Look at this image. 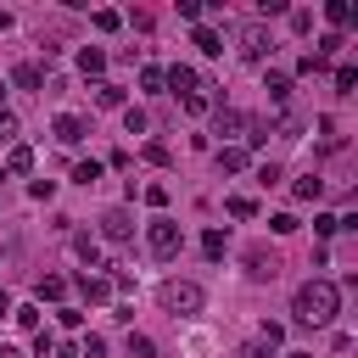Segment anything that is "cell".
I'll return each mask as SVG.
<instances>
[{
	"label": "cell",
	"instance_id": "6da1fadb",
	"mask_svg": "<svg viewBox=\"0 0 358 358\" xmlns=\"http://www.w3.org/2000/svg\"><path fill=\"white\" fill-rule=\"evenodd\" d=\"M291 313H296L302 324H330V319L341 313V285H336V280H308V285H296Z\"/></svg>",
	"mask_w": 358,
	"mask_h": 358
},
{
	"label": "cell",
	"instance_id": "7a4b0ae2",
	"mask_svg": "<svg viewBox=\"0 0 358 358\" xmlns=\"http://www.w3.org/2000/svg\"><path fill=\"white\" fill-rule=\"evenodd\" d=\"M145 246H151V257H157V263H173V257H179V246H185V235H179V224H173V218H162V213H157V218L145 224Z\"/></svg>",
	"mask_w": 358,
	"mask_h": 358
},
{
	"label": "cell",
	"instance_id": "3957f363",
	"mask_svg": "<svg viewBox=\"0 0 358 358\" xmlns=\"http://www.w3.org/2000/svg\"><path fill=\"white\" fill-rule=\"evenodd\" d=\"M157 302H162L168 313H201V302H207V296H201V285H196V280H168V285L157 291Z\"/></svg>",
	"mask_w": 358,
	"mask_h": 358
},
{
	"label": "cell",
	"instance_id": "277c9868",
	"mask_svg": "<svg viewBox=\"0 0 358 358\" xmlns=\"http://www.w3.org/2000/svg\"><path fill=\"white\" fill-rule=\"evenodd\" d=\"M268 50H274V39H268V28H263L257 17L235 28V56H241V62H263Z\"/></svg>",
	"mask_w": 358,
	"mask_h": 358
},
{
	"label": "cell",
	"instance_id": "5b68a950",
	"mask_svg": "<svg viewBox=\"0 0 358 358\" xmlns=\"http://www.w3.org/2000/svg\"><path fill=\"white\" fill-rule=\"evenodd\" d=\"M162 84H168V90H173V95H179V101H185V95H196V90H201V84H207V78H201V73H196V67H185V62H173V67H168V73H162Z\"/></svg>",
	"mask_w": 358,
	"mask_h": 358
},
{
	"label": "cell",
	"instance_id": "8992f818",
	"mask_svg": "<svg viewBox=\"0 0 358 358\" xmlns=\"http://www.w3.org/2000/svg\"><path fill=\"white\" fill-rule=\"evenodd\" d=\"M101 235H106L112 246H123V241L134 235V218H129V207H106V213H101Z\"/></svg>",
	"mask_w": 358,
	"mask_h": 358
},
{
	"label": "cell",
	"instance_id": "52a82bcc",
	"mask_svg": "<svg viewBox=\"0 0 358 358\" xmlns=\"http://www.w3.org/2000/svg\"><path fill=\"white\" fill-rule=\"evenodd\" d=\"M50 134H56L62 145H78V140H84V117H78V112H56V123H50Z\"/></svg>",
	"mask_w": 358,
	"mask_h": 358
},
{
	"label": "cell",
	"instance_id": "ba28073f",
	"mask_svg": "<svg viewBox=\"0 0 358 358\" xmlns=\"http://www.w3.org/2000/svg\"><path fill=\"white\" fill-rule=\"evenodd\" d=\"M280 336H285V330H280V324H274V319H268V324H263V330H257V341H246V358H268V352H274V347H280Z\"/></svg>",
	"mask_w": 358,
	"mask_h": 358
},
{
	"label": "cell",
	"instance_id": "9c48e42d",
	"mask_svg": "<svg viewBox=\"0 0 358 358\" xmlns=\"http://www.w3.org/2000/svg\"><path fill=\"white\" fill-rule=\"evenodd\" d=\"M11 84H17V90H39V84H45V67H39V62H17V67H11Z\"/></svg>",
	"mask_w": 358,
	"mask_h": 358
},
{
	"label": "cell",
	"instance_id": "30bf717a",
	"mask_svg": "<svg viewBox=\"0 0 358 358\" xmlns=\"http://www.w3.org/2000/svg\"><path fill=\"white\" fill-rule=\"evenodd\" d=\"M34 296H39V302H62V296H67V280H62V274H39V280H34Z\"/></svg>",
	"mask_w": 358,
	"mask_h": 358
},
{
	"label": "cell",
	"instance_id": "8fae6325",
	"mask_svg": "<svg viewBox=\"0 0 358 358\" xmlns=\"http://www.w3.org/2000/svg\"><path fill=\"white\" fill-rule=\"evenodd\" d=\"M78 296H84V302H106V296H112V280H101V274H78Z\"/></svg>",
	"mask_w": 358,
	"mask_h": 358
},
{
	"label": "cell",
	"instance_id": "7c38bea8",
	"mask_svg": "<svg viewBox=\"0 0 358 358\" xmlns=\"http://www.w3.org/2000/svg\"><path fill=\"white\" fill-rule=\"evenodd\" d=\"M78 67H84V78H101V73H106V50H101V45H84V50H78Z\"/></svg>",
	"mask_w": 358,
	"mask_h": 358
},
{
	"label": "cell",
	"instance_id": "4fadbf2b",
	"mask_svg": "<svg viewBox=\"0 0 358 358\" xmlns=\"http://www.w3.org/2000/svg\"><path fill=\"white\" fill-rule=\"evenodd\" d=\"M213 162H218V173H241L246 168V145H218Z\"/></svg>",
	"mask_w": 358,
	"mask_h": 358
},
{
	"label": "cell",
	"instance_id": "5bb4252c",
	"mask_svg": "<svg viewBox=\"0 0 358 358\" xmlns=\"http://www.w3.org/2000/svg\"><path fill=\"white\" fill-rule=\"evenodd\" d=\"M190 45H196L201 56H218V50H224V39H218V34L207 28V22H196V34H190Z\"/></svg>",
	"mask_w": 358,
	"mask_h": 358
},
{
	"label": "cell",
	"instance_id": "9a60e30c",
	"mask_svg": "<svg viewBox=\"0 0 358 358\" xmlns=\"http://www.w3.org/2000/svg\"><path fill=\"white\" fill-rule=\"evenodd\" d=\"M263 90H268V101H274V106H285V101H291V73H268V78H263Z\"/></svg>",
	"mask_w": 358,
	"mask_h": 358
},
{
	"label": "cell",
	"instance_id": "2e32d148",
	"mask_svg": "<svg viewBox=\"0 0 358 358\" xmlns=\"http://www.w3.org/2000/svg\"><path fill=\"white\" fill-rule=\"evenodd\" d=\"M324 17H330V34H341V28L352 22V6H347V0H324Z\"/></svg>",
	"mask_w": 358,
	"mask_h": 358
},
{
	"label": "cell",
	"instance_id": "e0dca14e",
	"mask_svg": "<svg viewBox=\"0 0 358 358\" xmlns=\"http://www.w3.org/2000/svg\"><path fill=\"white\" fill-rule=\"evenodd\" d=\"M291 190H296V201H319V196H324V179H319V173H302Z\"/></svg>",
	"mask_w": 358,
	"mask_h": 358
},
{
	"label": "cell",
	"instance_id": "ac0fdd59",
	"mask_svg": "<svg viewBox=\"0 0 358 358\" xmlns=\"http://www.w3.org/2000/svg\"><path fill=\"white\" fill-rule=\"evenodd\" d=\"M140 157H145L151 168H168V162H173V151H168L162 140H145V145H140Z\"/></svg>",
	"mask_w": 358,
	"mask_h": 358
},
{
	"label": "cell",
	"instance_id": "d6986e66",
	"mask_svg": "<svg viewBox=\"0 0 358 358\" xmlns=\"http://www.w3.org/2000/svg\"><path fill=\"white\" fill-rule=\"evenodd\" d=\"M246 268H252V280H274V257L268 252H246Z\"/></svg>",
	"mask_w": 358,
	"mask_h": 358
},
{
	"label": "cell",
	"instance_id": "ffe728a7",
	"mask_svg": "<svg viewBox=\"0 0 358 358\" xmlns=\"http://www.w3.org/2000/svg\"><path fill=\"white\" fill-rule=\"evenodd\" d=\"M213 129H218V134H235V129H246V117H241L235 106H224V112L213 117Z\"/></svg>",
	"mask_w": 358,
	"mask_h": 358
},
{
	"label": "cell",
	"instance_id": "44dd1931",
	"mask_svg": "<svg viewBox=\"0 0 358 358\" xmlns=\"http://www.w3.org/2000/svg\"><path fill=\"white\" fill-rule=\"evenodd\" d=\"M34 168V151L28 145H11V157H6V173H28Z\"/></svg>",
	"mask_w": 358,
	"mask_h": 358
},
{
	"label": "cell",
	"instance_id": "7402d4cb",
	"mask_svg": "<svg viewBox=\"0 0 358 358\" xmlns=\"http://www.w3.org/2000/svg\"><path fill=\"white\" fill-rule=\"evenodd\" d=\"M95 101H101V106H123V84H106V78H101V84H95Z\"/></svg>",
	"mask_w": 358,
	"mask_h": 358
},
{
	"label": "cell",
	"instance_id": "603a6c76",
	"mask_svg": "<svg viewBox=\"0 0 358 358\" xmlns=\"http://www.w3.org/2000/svg\"><path fill=\"white\" fill-rule=\"evenodd\" d=\"M207 90H213V84H201L196 95H185V112H190V117H201V112L213 106V95H207Z\"/></svg>",
	"mask_w": 358,
	"mask_h": 358
},
{
	"label": "cell",
	"instance_id": "cb8c5ba5",
	"mask_svg": "<svg viewBox=\"0 0 358 358\" xmlns=\"http://www.w3.org/2000/svg\"><path fill=\"white\" fill-rule=\"evenodd\" d=\"M90 22H95V28H101V34H117V28H123V17H117V11H106V6H101V11H95V17H90Z\"/></svg>",
	"mask_w": 358,
	"mask_h": 358
},
{
	"label": "cell",
	"instance_id": "d4e9b609",
	"mask_svg": "<svg viewBox=\"0 0 358 358\" xmlns=\"http://www.w3.org/2000/svg\"><path fill=\"white\" fill-rule=\"evenodd\" d=\"M352 84H358V67H352V62H341V67H336V90H341V95H352Z\"/></svg>",
	"mask_w": 358,
	"mask_h": 358
},
{
	"label": "cell",
	"instance_id": "484cf974",
	"mask_svg": "<svg viewBox=\"0 0 358 358\" xmlns=\"http://www.w3.org/2000/svg\"><path fill=\"white\" fill-rule=\"evenodd\" d=\"M224 207H229V218H252V213H257V201H252V196H229Z\"/></svg>",
	"mask_w": 358,
	"mask_h": 358
},
{
	"label": "cell",
	"instance_id": "4316f807",
	"mask_svg": "<svg viewBox=\"0 0 358 358\" xmlns=\"http://www.w3.org/2000/svg\"><path fill=\"white\" fill-rule=\"evenodd\" d=\"M224 246H229L224 229H207V235H201V252H207V257H224Z\"/></svg>",
	"mask_w": 358,
	"mask_h": 358
},
{
	"label": "cell",
	"instance_id": "83f0119b",
	"mask_svg": "<svg viewBox=\"0 0 358 358\" xmlns=\"http://www.w3.org/2000/svg\"><path fill=\"white\" fill-rule=\"evenodd\" d=\"M73 246H78V257H84V263H90V268H101V246H95V241H90V235H78V241H73Z\"/></svg>",
	"mask_w": 358,
	"mask_h": 358
},
{
	"label": "cell",
	"instance_id": "f1b7e54d",
	"mask_svg": "<svg viewBox=\"0 0 358 358\" xmlns=\"http://www.w3.org/2000/svg\"><path fill=\"white\" fill-rule=\"evenodd\" d=\"M123 129H129V134H145V112H140V106H123Z\"/></svg>",
	"mask_w": 358,
	"mask_h": 358
},
{
	"label": "cell",
	"instance_id": "f546056e",
	"mask_svg": "<svg viewBox=\"0 0 358 358\" xmlns=\"http://www.w3.org/2000/svg\"><path fill=\"white\" fill-rule=\"evenodd\" d=\"M73 179H78V185H95V179H101V162H95V157H90V162H78V168H73Z\"/></svg>",
	"mask_w": 358,
	"mask_h": 358
},
{
	"label": "cell",
	"instance_id": "4dcf8cb0",
	"mask_svg": "<svg viewBox=\"0 0 358 358\" xmlns=\"http://www.w3.org/2000/svg\"><path fill=\"white\" fill-rule=\"evenodd\" d=\"M56 352V336L50 330H34V358H50Z\"/></svg>",
	"mask_w": 358,
	"mask_h": 358
},
{
	"label": "cell",
	"instance_id": "1f68e13d",
	"mask_svg": "<svg viewBox=\"0 0 358 358\" xmlns=\"http://www.w3.org/2000/svg\"><path fill=\"white\" fill-rule=\"evenodd\" d=\"M151 352H157L151 336H129V358H151Z\"/></svg>",
	"mask_w": 358,
	"mask_h": 358
},
{
	"label": "cell",
	"instance_id": "d6a6232c",
	"mask_svg": "<svg viewBox=\"0 0 358 358\" xmlns=\"http://www.w3.org/2000/svg\"><path fill=\"white\" fill-rule=\"evenodd\" d=\"M28 196H34V201H50V196H56V179H34Z\"/></svg>",
	"mask_w": 358,
	"mask_h": 358
},
{
	"label": "cell",
	"instance_id": "836d02e7",
	"mask_svg": "<svg viewBox=\"0 0 358 358\" xmlns=\"http://www.w3.org/2000/svg\"><path fill=\"white\" fill-rule=\"evenodd\" d=\"M11 319H17L22 330H39V308H11Z\"/></svg>",
	"mask_w": 358,
	"mask_h": 358
},
{
	"label": "cell",
	"instance_id": "e575fe53",
	"mask_svg": "<svg viewBox=\"0 0 358 358\" xmlns=\"http://www.w3.org/2000/svg\"><path fill=\"white\" fill-rule=\"evenodd\" d=\"M78 358H106V341H101V336H84V347H78Z\"/></svg>",
	"mask_w": 358,
	"mask_h": 358
},
{
	"label": "cell",
	"instance_id": "d590c367",
	"mask_svg": "<svg viewBox=\"0 0 358 358\" xmlns=\"http://www.w3.org/2000/svg\"><path fill=\"white\" fill-rule=\"evenodd\" d=\"M140 90H162V67H140Z\"/></svg>",
	"mask_w": 358,
	"mask_h": 358
},
{
	"label": "cell",
	"instance_id": "8d00e7d4",
	"mask_svg": "<svg viewBox=\"0 0 358 358\" xmlns=\"http://www.w3.org/2000/svg\"><path fill=\"white\" fill-rule=\"evenodd\" d=\"M268 229H274V235H291V229H296V218H291V213H274V218H268Z\"/></svg>",
	"mask_w": 358,
	"mask_h": 358
},
{
	"label": "cell",
	"instance_id": "74e56055",
	"mask_svg": "<svg viewBox=\"0 0 358 358\" xmlns=\"http://www.w3.org/2000/svg\"><path fill=\"white\" fill-rule=\"evenodd\" d=\"M179 17L185 22H201V0H179Z\"/></svg>",
	"mask_w": 358,
	"mask_h": 358
},
{
	"label": "cell",
	"instance_id": "f35d334b",
	"mask_svg": "<svg viewBox=\"0 0 358 358\" xmlns=\"http://www.w3.org/2000/svg\"><path fill=\"white\" fill-rule=\"evenodd\" d=\"M257 185H280V168L274 162H257Z\"/></svg>",
	"mask_w": 358,
	"mask_h": 358
},
{
	"label": "cell",
	"instance_id": "ab89813d",
	"mask_svg": "<svg viewBox=\"0 0 358 358\" xmlns=\"http://www.w3.org/2000/svg\"><path fill=\"white\" fill-rule=\"evenodd\" d=\"M140 196H145V201H151V207H168V190H162V185H145V190H140Z\"/></svg>",
	"mask_w": 358,
	"mask_h": 358
},
{
	"label": "cell",
	"instance_id": "60d3db41",
	"mask_svg": "<svg viewBox=\"0 0 358 358\" xmlns=\"http://www.w3.org/2000/svg\"><path fill=\"white\" fill-rule=\"evenodd\" d=\"M56 319H62V324H67V330H78V324H84V308H62V313H56Z\"/></svg>",
	"mask_w": 358,
	"mask_h": 358
},
{
	"label": "cell",
	"instance_id": "b9f144b4",
	"mask_svg": "<svg viewBox=\"0 0 358 358\" xmlns=\"http://www.w3.org/2000/svg\"><path fill=\"white\" fill-rule=\"evenodd\" d=\"M11 134H17V117H11V112H0V140H11Z\"/></svg>",
	"mask_w": 358,
	"mask_h": 358
},
{
	"label": "cell",
	"instance_id": "7bdbcfd3",
	"mask_svg": "<svg viewBox=\"0 0 358 358\" xmlns=\"http://www.w3.org/2000/svg\"><path fill=\"white\" fill-rule=\"evenodd\" d=\"M50 358H78V347H56V352H50Z\"/></svg>",
	"mask_w": 358,
	"mask_h": 358
},
{
	"label": "cell",
	"instance_id": "ee69618b",
	"mask_svg": "<svg viewBox=\"0 0 358 358\" xmlns=\"http://www.w3.org/2000/svg\"><path fill=\"white\" fill-rule=\"evenodd\" d=\"M6 28H11V11H6V6H0V34H6Z\"/></svg>",
	"mask_w": 358,
	"mask_h": 358
},
{
	"label": "cell",
	"instance_id": "f6af8a7d",
	"mask_svg": "<svg viewBox=\"0 0 358 358\" xmlns=\"http://www.w3.org/2000/svg\"><path fill=\"white\" fill-rule=\"evenodd\" d=\"M6 313H11V296H6V291H0V319H6Z\"/></svg>",
	"mask_w": 358,
	"mask_h": 358
},
{
	"label": "cell",
	"instance_id": "bcb514c9",
	"mask_svg": "<svg viewBox=\"0 0 358 358\" xmlns=\"http://www.w3.org/2000/svg\"><path fill=\"white\" fill-rule=\"evenodd\" d=\"M0 358H22V352H17V347H0Z\"/></svg>",
	"mask_w": 358,
	"mask_h": 358
},
{
	"label": "cell",
	"instance_id": "7dc6e473",
	"mask_svg": "<svg viewBox=\"0 0 358 358\" xmlns=\"http://www.w3.org/2000/svg\"><path fill=\"white\" fill-rule=\"evenodd\" d=\"M285 358H313V352H285Z\"/></svg>",
	"mask_w": 358,
	"mask_h": 358
},
{
	"label": "cell",
	"instance_id": "c3c4849f",
	"mask_svg": "<svg viewBox=\"0 0 358 358\" xmlns=\"http://www.w3.org/2000/svg\"><path fill=\"white\" fill-rule=\"evenodd\" d=\"M0 101H6V84H0Z\"/></svg>",
	"mask_w": 358,
	"mask_h": 358
}]
</instances>
